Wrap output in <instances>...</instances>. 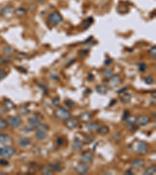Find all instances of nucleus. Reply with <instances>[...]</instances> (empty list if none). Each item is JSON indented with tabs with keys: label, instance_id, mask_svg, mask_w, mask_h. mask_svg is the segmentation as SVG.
<instances>
[{
	"label": "nucleus",
	"instance_id": "22",
	"mask_svg": "<svg viewBox=\"0 0 156 175\" xmlns=\"http://www.w3.org/2000/svg\"><path fill=\"white\" fill-rule=\"evenodd\" d=\"M97 132L99 133V135H107L109 132V128L106 126H101V127L99 128Z\"/></svg>",
	"mask_w": 156,
	"mask_h": 175
},
{
	"label": "nucleus",
	"instance_id": "56",
	"mask_svg": "<svg viewBox=\"0 0 156 175\" xmlns=\"http://www.w3.org/2000/svg\"><path fill=\"white\" fill-rule=\"evenodd\" d=\"M115 103H116V100H112L111 103L109 104V107H112Z\"/></svg>",
	"mask_w": 156,
	"mask_h": 175
},
{
	"label": "nucleus",
	"instance_id": "25",
	"mask_svg": "<svg viewBox=\"0 0 156 175\" xmlns=\"http://www.w3.org/2000/svg\"><path fill=\"white\" fill-rule=\"evenodd\" d=\"M35 138L37 140H40V141H42V140H45L48 138V135L46 132H37L35 134Z\"/></svg>",
	"mask_w": 156,
	"mask_h": 175
},
{
	"label": "nucleus",
	"instance_id": "5",
	"mask_svg": "<svg viewBox=\"0 0 156 175\" xmlns=\"http://www.w3.org/2000/svg\"><path fill=\"white\" fill-rule=\"evenodd\" d=\"M121 83V78L119 75H113L109 79V85L111 88H116Z\"/></svg>",
	"mask_w": 156,
	"mask_h": 175
},
{
	"label": "nucleus",
	"instance_id": "51",
	"mask_svg": "<svg viewBox=\"0 0 156 175\" xmlns=\"http://www.w3.org/2000/svg\"><path fill=\"white\" fill-rule=\"evenodd\" d=\"M51 76V78H52V79H55V80H56V81H58V80H59V77H58V76L57 75H56V74H51L50 75Z\"/></svg>",
	"mask_w": 156,
	"mask_h": 175
},
{
	"label": "nucleus",
	"instance_id": "3",
	"mask_svg": "<svg viewBox=\"0 0 156 175\" xmlns=\"http://www.w3.org/2000/svg\"><path fill=\"white\" fill-rule=\"evenodd\" d=\"M16 153V149L11 146H6L5 147L1 148L0 156L3 158H10Z\"/></svg>",
	"mask_w": 156,
	"mask_h": 175
},
{
	"label": "nucleus",
	"instance_id": "10",
	"mask_svg": "<svg viewBox=\"0 0 156 175\" xmlns=\"http://www.w3.org/2000/svg\"><path fill=\"white\" fill-rule=\"evenodd\" d=\"M71 147H72L73 150H74V151H80L83 148V142L78 137H75L73 140Z\"/></svg>",
	"mask_w": 156,
	"mask_h": 175
},
{
	"label": "nucleus",
	"instance_id": "1",
	"mask_svg": "<svg viewBox=\"0 0 156 175\" xmlns=\"http://www.w3.org/2000/svg\"><path fill=\"white\" fill-rule=\"evenodd\" d=\"M54 115L57 119L67 121L71 118V113L64 107H58L54 111Z\"/></svg>",
	"mask_w": 156,
	"mask_h": 175
},
{
	"label": "nucleus",
	"instance_id": "21",
	"mask_svg": "<svg viewBox=\"0 0 156 175\" xmlns=\"http://www.w3.org/2000/svg\"><path fill=\"white\" fill-rule=\"evenodd\" d=\"M95 90L99 94H106V93L108 92L109 89L105 85H98V86H96Z\"/></svg>",
	"mask_w": 156,
	"mask_h": 175
},
{
	"label": "nucleus",
	"instance_id": "49",
	"mask_svg": "<svg viewBox=\"0 0 156 175\" xmlns=\"http://www.w3.org/2000/svg\"><path fill=\"white\" fill-rule=\"evenodd\" d=\"M21 131L24 132L25 133H29L31 132V129H29L28 127H24L22 129H21Z\"/></svg>",
	"mask_w": 156,
	"mask_h": 175
},
{
	"label": "nucleus",
	"instance_id": "15",
	"mask_svg": "<svg viewBox=\"0 0 156 175\" xmlns=\"http://www.w3.org/2000/svg\"><path fill=\"white\" fill-rule=\"evenodd\" d=\"M3 107L4 108H6L8 111H11L13 108H15V104L13 101H11L10 100H5L3 101Z\"/></svg>",
	"mask_w": 156,
	"mask_h": 175
},
{
	"label": "nucleus",
	"instance_id": "35",
	"mask_svg": "<svg viewBox=\"0 0 156 175\" xmlns=\"http://www.w3.org/2000/svg\"><path fill=\"white\" fill-rule=\"evenodd\" d=\"M138 68H139V71L141 72H145L146 70H147V65L145 62H141L138 63Z\"/></svg>",
	"mask_w": 156,
	"mask_h": 175
},
{
	"label": "nucleus",
	"instance_id": "55",
	"mask_svg": "<svg viewBox=\"0 0 156 175\" xmlns=\"http://www.w3.org/2000/svg\"><path fill=\"white\" fill-rule=\"evenodd\" d=\"M126 90H127V87H125L123 89H121L120 91H118V94H123V93L124 92V91H126Z\"/></svg>",
	"mask_w": 156,
	"mask_h": 175
},
{
	"label": "nucleus",
	"instance_id": "38",
	"mask_svg": "<svg viewBox=\"0 0 156 175\" xmlns=\"http://www.w3.org/2000/svg\"><path fill=\"white\" fill-rule=\"evenodd\" d=\"M13 48H11L10 46H5L3 48V52L5 54H6V55H11L12 53H13Z\"/></svg>",
	"mask_w": 156,
	"mask_h": 175
},
{
	"label": "nucleus",
	"instance_id": "11",
	"mask_svg": "<svg viewBox=\"0 0 156 175\" xmlns=\"http://www.w3.org/2000/svg\"><path fill=\"white\" fill-rule=\"evenodd\" d=\"M28 124H29V126L31 127L34 128V129H36L41 124V120H40L39 118H37V116L31 117V118L28 119Z\"/></svg>",
	"mask_w": 156,
	"mask_h": 175
},
{
	"label": "nucleus",
	"instance_id": "54",
	"mask_svg": "<svg viewBox=\"0 0 156 175\" xmlns=\"http://www.w3.org/2000/svg\"><path fill=\"white\" fill-rule=\"evenodd\" d=\"M112 59H106V61H105V65H109L110 64L112 63Z\"/></svg>",
	"mask_w": 156,
	"mask_h": 175
},
{
	"label": "nucleus",
	"instance_id": "58",
	"mask_svg": "<svg viewBox=\"0 0 156 175\" xmlns=\"http://www.w3.org/2000/svg\"><path fill=\"white\" fill-rule=\"evenodd\" d=\"M151 95H152V97H154V98L155 99V91H154V92L152 93V94H151Z\"/></svg>",
	"mask_w": 156,
	"mask_h": 175
},
{
	"label": "nucleus",
	"instance_id": "37",
	"mask_svg": "<svg viewBox=\"0 0 156 175\" xmlns=\"http://www.w3.org/2000/svg\"><path fill=\"white\" fill-rule=\"evenodd\" d=\"M148 53L150 54L151 56H152L153 58H154V59H155V58H156V46L155 45L151 47V48L148 50Z\"/></svg>",
	"mask_w": 156,
	"mask_h": 175
},
{
	"label": "nucleus",
	"instance_id": "33",
	"mask_svg": "<svg viewBox=\"0 0 156 175\" xmlns=\"http://www.w3.org/2000/svg\"><path fill=\"white\" fill-rule=\"evenodd\" d=\"M19 112L21 113V114H23V115H27V114L30 113V110L27 107H25V106H22V107L19 108Z\"/></svg>",
	"mask_w": 156,
	"mask_h": 175
},
{
	"label": "nucleus",
	"instance_id": "24",
	"mask_svg": "<svg viewBox=\"0 0 156 175\" xmlns=\"http://www.w3.org/2000/svg\"><path fill=\"white\" fill-rule=\"evenodd\" d=\"M91 118H92V115L88 112L82 113L80 115V117H79V118L81 120L82 122H88V121L91 119Z\"/></svg>",
	"mask_w": 156,
	"mask_h": 175
},
{
	"label": "nucleus",
	"instance_id": "39",
	"mask_svg": "<svg viewBox=\"0 0 156 175\" xmlns=\"http://www.w3.org/2000/svg\"><path fill=\"white\" fill-rule=\"evenodd\" d=\"M145 83H147L148 85H151L154 83V79H153L151 76H148V77L145 78Z\"/></svg>",
	"mask_w": 156,
	"mask_h": 175
},
{
	"label": "nucleus",
	"instance_id": "17",
	"mask_svg": "<svg viewBox=\"0 0 156 175\" xmlns=\"http://www.w3.org/2000/svg\"><path fill=\"white\" fill-rule=\"evenodd\" d=\"M31 143V141L28 138H21L19 139L18 142L19 146L21 147H27V146H30Z\"/></svg>",
	"mask_w": 156,
	"mask_h": 175
},
{
	"label": "nucleus",
	"instance_id": "29",
	"mask_svg": "<svg viewBox=\"0 0 156 175\" xmlns=\"http://www.w3.org/2000/svg\"><path fill=\"white\" fill-rule=\"evenodd\" d=\"M156 173V167H150L148 168L145 172H144V174L145 175H154Z\"/></svg>",
	"mask_w": 156,
	"mask_h": 175
},
{
	"label": "nucleus",
	"instance_id": "44",
	"mask_svg": "<svg viewBox=\"0 0 156 175\" xmlns=\"http://www.w3.org/2000/svg\"><path fill=\"white\" fill-rule=\"evenodd\" d=\"M0 62H1V63H4V64H6V63H9V62H10V60H9L8 58L6 57H0Z\"/></svg>",
	"mask_w": 156,
	"mask_h": 175
},
{
	"label": "nucleus",
	"instance_id": "31",
	"mask_svg": "<svg viewBox=\"0 0 156 175\" xmlns=\"http://www.w3.org/2000/svg\"><path fill=\"white\" fill-rule=\"evenodd\" d=\"M94 140H95V137L93 135H87L84 137V143L86 144H91L94 142Z\"/></svg>",
	"mask_w": 156,
	"mask_h": 175
},
{
	"label": "nucleus",
	"instance_id": "41",
	"mask_svg": "<svg viewBox=\"0 0 156 175\" xmlns=\"http://www.w3.org/2000/svg\"><path fill=\"white\" fill-rule=\"evenodd\" d=\"M129 116H130V111L126 110V111H124V112H123V115H122V118H121V119L123 120V121H125V120L128 118Z\"/></svg>",
	"mask_w": 156,
	"mask_h": 175
},
{
	"label": "nucleus",
	"instance_id": "23",
	"mask_svg": "<svg viewBox=\"0 0 156 175\" xmlns=\"http://www.w3.org/2000/svg\"><path fill=\"white\" fill-rule=\"evenodd\" d=\"M137 120L138 118L135 116H129L128 118H126L125 121H126V125L127 126H134L135 122H137Z\"/></svg>",
	"mask_w": 156,
	"mask_h": 175
},
{
	"label": "nucleus",
	"instance_id": "46",
	"mask_svg": "<svg viewBox=\"0 0 156 175\" xmlns=\"http://www.w3.org/2000/svg\"><path fill=\"white\" fill-rule=\"evenodd\" d=\"M6 76V72L4 70L0 69V80L3 79Z\"/></svg>",
	"mask_w": 156,
	"mask_h": 175
},
{
	"label": "nucleus",
	"instance_id": "6",
	"mask_svg": "<svg viewBox=\"0 0 156 175\" xmlns=\"http://www.w3.org/2000/svg\"><path fill=\"white\" fill-rule=\"evenodd\" d=\"M136 150L139 154L145 155L148 152V146L145 142H139L137 144L136 146Z\"/></svg>",
	"mask_w": 156,
	"mask_h": 175
},
{
	"label": "nucleus",
	"instance_id": "47",
	"mask_svg": "<svg viewBox=\"0 0 156 175\" xmlns=\"http://www.w3.org/2000/svg\"><path fill=\"white\" fill-rule=\"evenodd\" d=\"M38 167V165H37L36 163L34 162H32L30 164V169H32V170H36V168Z\"/></svg>",
	"mask_w": 156,
	"mask_h": 175
},
{
	"label": "nucleus",
	"instance_id": "2",
	"mask_svg": "<svg viewBox=\"0 0 156 175\" xmlns=\"http://www.w3.org/2000/svg\"><path fill=\"white\" fill-rule=\"evenodd\" d=\"M47 21L50 26L56 27L63 21V17L57 12H54L48 15Z\"/></svg>",
	"mask_w": 156,
	"mask_h": 175
},
{
	"label": "nucleus",
	"instance_id": "27",
	"mask_svg": "<svg viewBox=\"0 0 156 175\" xmlns=\"http://www.w3.org/2000/svg\"><path fill=\"white\" fill-rule=\"evenodd\" d=\"M27 14V10L22 7L17 8L15 10V15H17V17H23L24 15Z\"/></svg>",
	"mask_w": 156,
	"mask_h": 175
},
{
	"label": "nucleus",
	"instance_id": "18",
	"mask_svg": "<svg viewBox=\"0 0 156 175\" xmlns=\"http://www.w3.org/2000/svg\"><path fill=\"white\" fill-rule=\"evenodd\" d=\"M132 166L134 167V168H137V169H139L141 167H143L144 165H145V162H144L143 160L141 159H135L131 163Z\"/></svg>",
	"mask_w": 156,
	"mask_h": 175
},
{
	"label": "nucleus",
	"instance_id": "53",
	"mask_svg": "<svg viewBox=\"0 0 156 175\" xmlns=\"http://www.w3.org/2000/svg\"><path fill=\"white\" fill-rule=\"evenodd\" d=\"M138 128H139V126H136V125L132 126V129H131V131H132V132H134L137 131V130L138 129Z\"/></svg>",
	"mask_w": 156,
	"mask_h": 175
},
{
	"label": "nucleus",
	"instance_id": "42",
	"mask_svg": "<svg viewBox=\"0 0 156 175\" xmlns=\"http://www.w3.org/2000/svg\"><path fill=\"white\" fill-rule=\"evenodd\" d=\"M66 106H67L68 107H73L74 106V103L73 101H72L71 100H67L65 101Z\"/></svg>",
	"mask_w": 156,
	"mask_h": 175
},
{
	"label": "nucleus",
	"instance_id": "8",
	"mask_svg": "<svg viewBox=\"0 0 156 175\" xmlns=\"http://www.w3.org/2000/svg\"><path fill=\"white\" fill-rule=\"evenodd\" d=\"M75 170L79 174H84V173H87V171L89 170V167L87 166L86 163H80L78 164L76 167H75Z\"/></svg>",
	"mask_w": 156,
	"mask_h": 175
},
{
	"label": "nucleus",
	"instance_id": "9",
	"mask_svg": "<svg viewBox=\"0 0 156 175\" xmlns=\"http://www.w3.org/2000/svg\"><path fill=\"white\" fill-rule=\"evenodd\" d=\"M13 142V138L9 135L6 133H1L0 134V144L4 146H8Z\"/></svg>",
	"mask_w": 156,
	"mask_h": 175
},
{
	"label": "nucleus",
	"instance_id": "20",
	"mask_svg": "<svg viewBox=\"0 0 156 175\" xmlns=\"http://www.w3.org/2000/svg\"><path fill=\"white\" fill-rule=\"evenodd\" d=\"M94 22V19L93 17H88V18H87L85 20V21H83V23H82V27H83V28L84 29H87V28H89L90 26H91V24H93Z\"/></svg>",
	"mask_w": 156,
	"mask_h": 175
},
{
	"label": "nucleus",
	"instance_id": "43",
	"mask_svg": "<svg viewBox=\"0 0 156 175\" xmlns=\"http://www.w3.org/2000/svg\"><path fill=\"white\" fill-rule=\"evenodd\" d=\"M56 142H57L58 146H63V144L65 143V141H64V139H63L62 137H59V138L56 139Z\"/></svg>",
	"mask_w": 156,
	"mask_h": 175
},
{
	"label": "nucleus",
	"instance_id": "28",
	"mask_svg": "<svg viewBox=\"0 0 156 175\" xmlns=\"http://www.w3.org/2000/svg\"><path fill=\"white\" fill-rule=\"evenodd\" d=\"M48 126L47 125H45V124H40L36 129H37V132H46L48 130Z\"/></svg>",
	"mask_w": 156,
	"mask_h": 175
},
{
	"label": "nucleus",
	"instance_id": "7",
	"mask_svg": "<svg viewBox=\"0 0 156 175\" xmlns=\"http://www.w3.org/2000/svg\"><path fill=\"white\" fill-rule=\"evenodd\" d=\"M94 160V155L93 153H91L89 151H86L82 153L80 155V161L84 163H91Z\"/></svg>",
	"mask_w": 156,
	"mask_h": 175
},
{
	"label": "nucleus",
	"instance_id": "19",
	"mask_svg": "<svg viewBox=\"0 0 156 175\" xmlns=\"http://www.w3.org/2000/svg\"><path fill=\"white\" fill-rule=\"evenodd\" d=\"M99 127L100 126L97 122H91L87 125V129L89 132H97Z\"/></svg>",
	"mask_w": 156,
	"mask_h": 175
},
{
	"label": "nucleus",
	"instance_id": "59",
	"mask_svg": "<svg viewBox=\"0 0 156 175\" xmlns=\"http://www.w3.org/2000/svg\"><path fill=\"white\" fill-rule=\"evenodd\" d=\"M0 150H1V148H0Z\"/></svg>",
	"mask_w": 156,
	"mask_h": 175
},
{
	"label": "nucleus",
	"instance_id": "52",
	"mask_svg": "<svg viewBox=\"0 0 156 175\" xmlns=\"http://www.w3.org/2000/svg\"><path fill=\"white\" fill-rule=\"evenodd\" d=\"M94 79H95V76H94L93 74H89L88 76H87V79L89 81H92V80H94Z\"/></svg>",
	"mask_w": 156,
	"mask_h": 175
},
{
	"label": "nucleus",
	"instance_id": "4",
	"mask_svg": "<svg viewBox=\"0 0 156 175\" xmlns=\"http://www.w3.org/2000/svg\"><path fill=\"white\" fill-rule=\"evenodd\" d=\"M7 123L8 126L13 128V129H16L21 126V118L19 116H10L8 118Z\"/></svg>",
	"mask_w": 156,
	"mask_h": 175
},
{
	"label": "nucleus",
	"instance_id": "45",
	"mask_svg": "<svg viewBox=\"0 0 156 175\" xmlns=\"http://www.w3.org/2000/svg\"><path fill=\"white\" fill-rule=\"evenodd\" d=\"M60 98L59 97H56V98H54V99L52 100V103L54 105H56V106H58V105L60 104Z\"/></svg>",
	"mask_w": 156,
	"mask_h": 175
},
{
	"label": "nucleus",
	"instance_id": "16",
	"mask_svg": "<svg viewBox=\"0 0 156 175\" xmlns=\"http://www.w3.org/2000/svg\"><path fill=\"white\" fill-rule=\"evenodd\" d=\"M120 100L121 101L123 102V103L126 104V103H129L131 101V94H129V93H123V94L120 96Z\"/></svg>",
	"mask_w": 156,
	"mask_h": 175
},
{
	"label": "nucleus",
	"instance_id": "57",
	"mask_svg": "<svg viewBox=\"0 0 156 175\" xmlns=\"http://www.w3.org/2000/svg\"><path fill=\"white\" fill-rule=\"evenodd\" d=\"M126 174H130V175H133L134 174V172L132 171V170H126Z\"/></svg>",
	"mask_w": 156,
	"mask_h": 175
},
{
	"label": "nucleus",
	"instance_id": "40",
	"mask_svg": "<svg viewBox=\"0 0 156 175\" xmlns=\"http://www.w3.org/2000/svg\"><path fill=\"white\" fill-rule=\"evenodd\" d=\"M88 52H89V51L87 49H82L79 52V55H80V57H84L88 54Z\"/></svg>",
	"mask_w": 156,
	"mask_h": 175
},
{
	"label": "nucleus",
	"instance_id": "13",
	"mask_svg": "<svg viewBox=\"0 0 156 175\" xmlns=\"http://www.w3.org/2000/svg\"><path fill=\"white\" fill-rule=\"evenodd\" d=\"M13 12V7L12 6H4L1 10H0V14L2 17H8L9 15H11Z\"/></svg>",
	"mask_w": 156,
	"mask_h": 175
},
{
	"label": "nucleus",
	"instance_id": "26",
	"mask_svg": "<svg viewBox=\"0 0 156 175\" xmlns=\"http://www.w3.org/2000/svg\"><path fill=\"white\" fill-rule=\"evenodd\" d=\"M102 74H103V76L106 78H109V79L110 77L113 76V70L112 69V68H105L103 71H102Z\"/></svg>",
	"mask_w": 156,
	"mask_h": 175
},
{
	"label": "nucleus",
	"instance_id": "30",
	"mask_svg": "<svg viewBox=\"0 0 156 175\" xmlns=\"http://www.w3.org/2000/svg\"><path fill=\"white\" fill-rule=\"evenodd\" d=\"M49 167H50L51 170L56 172H61L63 170V168L56 164H49Z\"/></svg>",
	"mask_w": 156,
	"mask_h": 175
},
{
	"label": "nucleus",
	"instance_id": "12",
	"mask_svg": "<svg viewBox=\"0 0 156 175\" xmlns=\"http://www.w3.org/2000/svg\"><path fill=\"white\" fill-rule=\"evenodd\" d=\"M78 124H79L78 120L75 119V118H69V119L66 121L65 126H67L68 129H75L76 127H77Z\"/></svg>",
	"mask_w": 156,
	"mask_h": 175
},
{
	"label": "nucleus",
	"instance_id": "14",
	"mask_svg": "<svg viewBox=\"0 0 156 175\" xmlns=\"http://www.w3.org/2000/svg\"><path fill=\"white\" fill-rule=\"evenodd\" d=\"M137 122L138 123V126H145L150 122V118L147 115H141L138 118Z\"/></svg>",
	"mask_w": 156,
	"mask_h": 175
},
{
	"label": "nucleus",
	"instance_id": "36",
	"mask_svg": "<svg viewBox=\"0 0 156 175\" xmlns=\"http://www.w3.org/2000/svg\"><path fill=\"white\" fill-rule=\"evenodd\" d=\"M37 86H38V87L40 88V90H41L42 93L45 94V95L48 94V89H47V87L45 86V84H43V83H38V84H37Z\"/></svg>",
	"mask_w": 156,
	"mask_h": 175
},
{
	"label": "nucleus",
	"instance_id": "48",
	"mask_svg": "<svg viewBox=\"0 0 156 175\" xmlns=\"http://www.w3.org/2000/svg\"><path fill=\"white\" fill-rule=\"evenodd\" d=\"M121 138V135L119 133H115V134L113 135V138L115 140V141H118V140L120 139Z\"/></svg>",
	"mask_w": 156,
	"mask_h": 175
},
{
	"label": "nucleus",
	"instance_id": "50",
	"mask_svg": "<svg viewBox=\"0 0 156 175\" xmlns=\"http://www.w3.org/2000/svg\"><path fill=\"white\" fill-rule=\"evenodd\" d=\"M0 164H1V165H3V166H6V165L9 164V162L5 161V160H0Z\"/></svg>",
	"mask_w": 156,
	"mask_h": 175
},
{
	"label": "nucleus",
	"instance_id": "34",
	"mask_svg": "<svg viewBox=\"0 0 156 175\" xmlns=\"http://www.w3.org/2000/svg\"><path fill=\"white\" fill-rule=\"evenodd\" d=\"M8 126V123L6 120H4L3 118H0V130H4L6 129Z\"/></svg>",
	"mask_w": 156,
	"mask_h": 175
},
{
	"label": "nucleus",
	"instance_id": "32",
	"mask_svg": "<svg viewBox=\"0 0 156 175\" xmlns=\"http://www.w3.org/2000/svg\"><path fill=\"white\" fill-rule=\"evenodd\" d=\"M41 172L43 173V174H45V175H52V170H51L49 167H47L46 166L41 167Z\"/></svg>",
	"mask_w": 156,
	"mask_h": 175
}]
</instances>
